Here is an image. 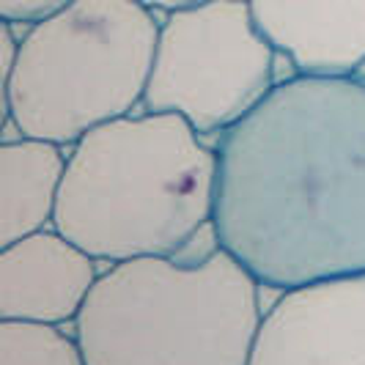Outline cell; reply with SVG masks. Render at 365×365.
Instances as JSON below:
<instances>
[{
	"mask_svg": "<svg viewBox=\"0 0 365 365\" xmlns=\"http://www.w3.org/2000/svg\"><path fill=\"white\" fill-rule=\"evenodd\" d=\"M96 264L55 228L0 247V319L74 324L102 274Z\"/></svg>",
	"mask_w": 365,
	"mask_h": 365,
	"instance_id": "7",
	"label": "cell"
},
{
	"mask_svg": "<svg viewBox=\"0 0 365 365\" xmlns=\"http://www.w3.org/2000/svg\"><path fill=\"white\" fill-rule=\"evenodd\" d=\"M261 324V283L215 242L110 264L74 335L86 365H247Z\"/></svg>",
	"mask_w": 365,
	"mask_h": 365,
	"instance_id": "3",
	"label": "cell"
},
{
	"mask_svg": "<svg viewBox=\"0 0 365 365\" xmlns=\"http://www.w3.org/2000/svg\"><path fill=\"white\" fill-rule=\"evenodd\" d=\"M63 146L19 135L0 146V247L55 225L66 176Z\"/></svg>",
	"mask_w": 365,
	"mask_h": 365,
	"instance_id": "9",
	"label": "cell"
},
{
	"mask_svg": "<svg viewBox=\"0 0 365 365\" xmlns=\"http://www.w3.org/2000/svg\"><path fill=\"white\" fill-rule=\"evenodd\" d=\"M140 3H146L148 9H154V11H176V9H184V6H195V3H203V0H140Z\"/></svg>",
	"mask_w": 365,
	"mask_h": 365,
	"instance_id": "12",
	"label": "cell"
},
{
	"mask_svg": "<svg viewBox=\"0 0 365 365\" xmlns=\"http://www.w3.org/2000/svg\"><path fill=\"white\" fill-rule=\"evenodd\" d=\"M215 201L217 148L173 113H129L69 148L53 228L105 264L176 256Z\"/></svg>",
	"mask_w": 365,
	"mask_h": 365,
	"instance_id": "2",
	"label": "cell"
},
{
	"mask_svg": "<svg viewBox=\"0 0 365 365\" xmlns=\"http://www.w3.org/2000/svg\"><path fill=\"white\" fill-rule=\"evenodd\" d=\"M0 365H86V357L61 324L0 319Z\"/></svg>",
	"mask_w": 365,
	"mask_h": 365,
	"instance_id": "10",
	"label": "cell"
},
{
	"mask_svg": "<svg viewBox=\"0 0 365 365\" xmlns=\"http://www.w3.org/2000/svg\"><path fill=\"white\" fill-rule=\"evenodd\" d=\"M277 50L250 0H203L168 11L143 105L173 113L198 135H222L277 86Z\"/></svg>",
	"mask_w": 365,
	"mask_h": 365,
	"instance_id": "5",
	"label": "cell"
},
{
	"mask_svg": "<svg viewBox=\"0 0 365 365\" xmlns=\"http://www.w3.org/2000/svg\"><path fill=\"white\" fill-rule=\"evenodd\" d=\"M247 365H365V274L280 294Z\"/></svg>",
	"mask_w": 365,
	"mask_h": 365,
	"instance_id": "6",
	"label": "cell"
},
{
	"mask_svg": "<svg viewBox=\"0 0 365 365\" xmlns=\"http://www.w3.org/2000/svg\"><path fill=\"white\" fill-rule=\"evenodd\" d=\"M250 9L294 72H363L365 0H250Z\"/></svg>",
	"mask_w": 365,
	"mask_h": 365,
	"instance_id": "8",
	"label": "cell"
},
{
	"mask_svg": "<svg viewBox=\"0 0 365 365\" xmlns=\"http://www.w3.org/2000/svg\"><path fill=\"white\" fill-rule=\"evenodd\" d=\"M160 25L140 0H69L25 25L3 88L17 135L72 148L143 105Z\"/></svg>",
	"mask_w": 365,
	"mask_h": 365,
	"instance_id": "4",
	"label": "cell"
},
{
	"mask_svg": "<svg viewBox=\"0 0 365 365\" xmlns=\"http://www.w3.org/2000/svg\"><path fill=\"white\" fill-rule=\"evenodd\" d=\"M66 3L69 0H0V17L14 25H31Z\"/></svg>",
	"mask_w": 365,
	"mask_h": 365,
	"instance_id": "11",
	"label": "cell"
},
{
	"mask_svg": "<svg viewBox=\"0 0 365 365\" xmlns=\"http://www.w3.org/2000/svg\"><path fill=\"white\" fill-rule=\"evenodd\" d=\"M212 237L264 289L365 274V77L277 80L217 140Z\"/></svg>",
	"mask_w": 365,
	"mask_h": 365,
	"instance_id": "1",
	"label": "cell"
}]
</instances>
